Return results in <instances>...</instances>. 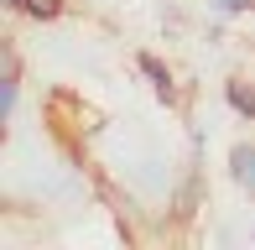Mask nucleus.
I'll return each instance as SVG.
<instances>
[{
    "label": "nucleus",
    "instance_id": "1",
    "mask_svg": "<svg viewBox=\"0 0 255 250\" xmlns=\"http://www.w3.org/2000/svg\"><path fill=\"white\" fill-rule=\"evenodd\" d=\"M229 183L255 203V141H235L229 146Z\"/></svg>",
    "mask_w": 255,
    "mask_h": 250
},
{
    "label": "nucleus",
    "instance_id": "2",
    "mask_svg": "<svg viewBox=\"0 0 255 250\" xmlns=\"http://www.w3.org/2000/svg\"><path fill=\"white\" fill-rule=\"evenodd\" d=\"M135 68H141L146 78H151V89L161 99H167V105H177V78H172V68L156 58V52H135Z\"/></svg>",
    "mask_w": 255,
    "mask_h": 250
},
{
    "label": "nucleus",
    "instance_id": "3",
    "mask_svg": "<svg viewBox=\"0 0 255 250\" xmlns=\"http://www.w3.org/2000/svg\"><path fill=\"white\" fill-rule=\"evenodd\" d=\"M224 105L235 110L240 120L255 125V78H229V84H224Z\"/></svg>",
    "mask_w": 255,
    "mask_h": 250
},
{
    "label": "nucleus",
    "instance_id": "4",
    "mask_svg": "<svg viewBox=\"0 0 255 250\" xmlns=\"http://www.w3.org/2000/svg\"><path fill=\"white\" fill-rule=\"evenodd\" d=\"M68 10V0H16V16H31V21H57Z\"/></svg>",
    "mask_w": 255,
    "mask_h": 250
},
{
    "label": "nucleus",
    "instance_id": "5",
    "mask_svg": "<svg viewBox=\"0 0 255 250\" xmlns=\"http://www.w3.org/2000/svg\"><path fill=\"white\" fill-rule=\"evenodd\" d=\"M16 99H21V84H0V115H16Z\"/></svg>",
    "mask_w": 255,
    "mask_h": 250
},
{
    "label": "nucleus",
    "instance_id": "6",
    "mask_svg": "<svg viewBox=\"0 0 255 250\" xmlns=\"http://www.w3.org/2000/svg\"><path fill=\"white\" fill-rule=\"evenodd\" d=\"M0 5H5V10H16V0H0Z\"/></svg>",
    "mask_w": 255,
    "mask_h": 250
}]
</instances>
